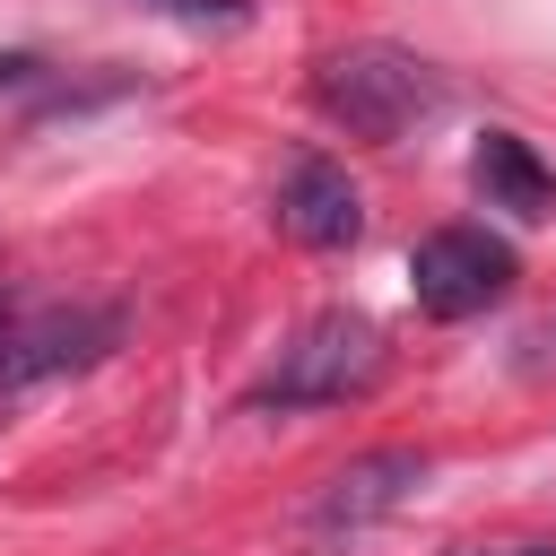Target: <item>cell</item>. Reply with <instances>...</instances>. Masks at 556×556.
Masks as SVG:
<instances>
[{
  "instance_id": "6da1fadb",
  "label": "cell",
  "mask_w": 556,
  "mask_h": 556,
  "mask_svg": "<svg viewBox=\"0 0 556 556\" xmlns=\"http://www.w3.org/2000/svg\"><path fill=\"white\" fill-rule=\"evenodd\" d=\"M313 104L356 139H400L443 104V70L400 43H348L313 70Z\"/></svg>"
},
{
  "instance_id": "7a4b0ae2",
  "label": "cell",
  "mask_w": 556,
  "mask_h": 556,
  "mask_svg": "<svg viewBox=\"0 0 556 556\" xmlns=\"http://www.w3.org/2000/svg\"><path fill=\"white\" fill-rule=\"evenodd\" d=\"M382 365H391V348L365 313H313L278 348V365L252 382V408H339V400H365L382 382Z\"/></svg>"
},
{
  "instance_id": "3957f363",
  "label": "cell",
  "mask_w": 556,
  "mask_h": 556,
  "mask_svg": "<svg viewBox=\"0 0 556 556\" xmlns=\"http://www.w3.org/2000/svg\"><path fill=\"white\" fill-rule=\"evenodd\" d=\"M513 278H521V261H513V243L486 235V226H434V235L408 252L417 313H434V321H469V313L504 304Z\"/></svg>"
},
{
  "instance_id": "277c9868",
  "label": "cell",
  "mask_w": 556,
  "mask_h": 556,
  "mask_svg": "<svg viewBox=\"0 0 556 556\" xmlns=\"http://www.w3.org/2000/svg\"><path fill=\"white\" fill-rule=\"evenodd\" d=\"M278 235L304 243V252H339L365 235V191L348 182V165L330 156H295L287 182H278Z\"/></svg>"
},
{
  "instance_id": "5b68a950",
  "label": "cell",
  "mask_w": 556,
  "mask_h": 556,
  "mask_svg": "<svg viewBox=\"0 0 556 556\" xmlns=\"http://www.w3.org/2000/svg\"><path fill=\"white\" fill-rule=\"evenodd\" d=\"M426 486V452L408 443H382V452H356L321 495H313V530H365L382 513H400L408 495Z\"/></svg>"
},
{
  "instance_id": "8992f818",
  "label": "cell",
  "mask_w": 556,
  "mask_h": 556,
  "mask_svg": "<svg viewBox=\"0 0 556 556\" xmlns=\"http://www.w3.org/2000/svg\"><path fill=\"white\" fill-rule=\"evenodd\" d=\"M469 182H478V200L504 208V217H556V174L539 165V148H530L521 130H486V139L469 148Z\"/></svg>"
},
{
  "instance_id": "52a82bcc",
  "label": "cell",
  "mask_w": 556,
  "mask_h": 556,
  "mask_svg": "<svg viewBox=\"0 0 556 556\" xmlns=\"http://www.w3.org/2000/svg\"><path fill=\"white\" fill-rule=\"evenodd\" d=\"M165 9H182V17H243V0H165Z\"/></svg>"
},
{
  "instance_id": "ba28073f",
  "label": "cell",
  "mask_w": 556,
  "mask_h": 556,
  "mask_svg": "<svg viewBox=\"0 0 556 556\" xmlns=\"http://www.w3.org/2000/svg\"><path fill=\"white\" fill-rule=\"evenodd\" d=\"M521 556H556V547H521Z\"/></svg>"
},
{
  "instance_id": "9c48e42d",
  "label": "cell",
  "mask_w": 556,
  "mask_h": 556,
  "mask_svg": "<svg viewBox=\"0 0 556 556\" xmlns=\"http://www.w3.org/2000/svg\"><path fill=\"white\" fill-rule=\"evenodd\" d=\"M460 556H486V547H460Z\"/></svg>"
}]
</instances>
